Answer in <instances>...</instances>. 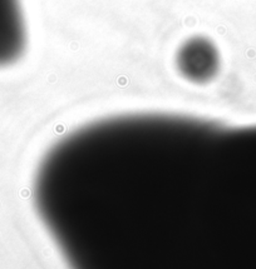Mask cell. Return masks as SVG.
Here are the masks:
<instances>
[{"mask_svg":"<svg viewBox=\"0 0 256 269\" xmlns=\"http://www.w3.org/2000/svg\"><path fill=\"white\" fill-rule=\"evenodd\" d=\"M34 200L72 259L254 247L256 125L162 113L98 120L49 149Z\"/></svg>","mask_w":256,"mask_h":269,"instance_id":"cell-1","label":"cell"},{"mask_svg":"<svg viewBox=\"0 0 256 269\" xmlns=\"http://www.w3.org/2000/svg\"><path fill=\"white\" fill-rule=\"evenodd\" d=\"M179 74L192 83H206L220 68V53L215 43L206 36L196 35L183 41L176 54Z\"/></svg>","mask_w":256,"mask_h":269,"instance_id":"cell-2","label":"cell"},{"mask_svg":"<svg viewBox=\"0 0 256 269\" xmlns=\"http://www.w3.org/2000/svg\"><path fill=\"white\" fill-rule=\"evenodd\" d=\"M26 29L20 0H0V66L17 62L24 53Z\"/></svg>","mask_w":256,"mask_h":269,"instance_id":"cell-3","label":"cell"}]
</instances>
